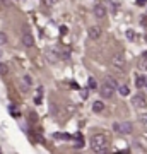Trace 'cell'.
<instances>
[{"instance_id":"obj_26","label":"cell","mask_w":147,"mask_h":154,"mask_svg":"<svg viewBox=\"0 0 147 154\" xmlns=\"http://www.w3.org/2000/svg\"><path fill=\"white\" fill-rule=\"evenodd\" d=\"M145 88H147V82H145Z\"/></svg>"},{"instance_id":"obj_9","label":"cell","mask_w":147,"mask_h":154,"mask_svg":"<svg viewBox=\"0 0 147 154\" xmlns=\"http://www.w3.org/2000/svg\"><path fill=\"white\" fill-rule=\"evenodd\" d=\"M87 34H89V38H91V39L101 38V28H99V26H91L89 31H87Z\"/></svg>"},{"instance_id":"obj_17","label":"cell","mask_w":147,"mask_h":154,"mask_svg":"<svg viewBox=\"0 0 147 154\" xmlns=\"http://www.w3.org/2000/svg\"><path fill=\"white\" fill-rule=\"evenodd\" d=\"M57 2H58V0H43V4L46 7H55L57 5Z\"/></svg>"},{"instance_id":"obj_2","label":"cell","mask_w":147,"mask_h":154,"mask_svg":"<svg viewBox=\"0 0 147 154\" xmlns=\"http://www.w3.org/2000/svg\"><path fill=\"white\" fill-rule=\"evenodd\" d=\"M44 55H46L48 62L55 63L57 60H60V48H58V46H50V48H46Z\"/></svg>"},{"instance_id":"obj_5","label":"cell","mask_w":147,"mask_h":154,"mask_svg":"<svg viewBox=\"0 0 147 154\" xmlns=\"http://www.w3.org/2000/svg\"><path fill=\"white\" fill-rule=\"evenodd\" d=\"M22 45L26 46V48H31L34 45V38H33V34L29 33V29L27 28H24V31H22Z\"/></svg>"},{"instance_id":"obj_4","label":"cell","mask_w":147,"mask_h":154,"mask_svg":"<svg viewBox=\"0 0 147 154\" xmlns=\"http://www.w3.org/2000/svg\"><path fill=\"white\" fill-rule=\"evenodd\" d=\"M113 130L118 134H130L132 132V123L130 122H123V123H115Z\"/></svg>"},{"instance_id":"obj_24","label":"cell","mask_w":147,"mask_h":154,"mask_svg":"<svg viewBox=\"0 0 147 154\" xmlns=\"http://www.w3.org/2000/svg\"><path fill=\"white\" fill-rule=\"evenodd\" d=\"M96 154H108V149H101V151H98Z\"/></svg>"},{"instance_id":"obj_8","label":"cell","mask_w":147,"mask_h":154,"mask_svg":"<svg viewBox=\"0 0 147 154\" xmlns=\"http://www.w3.org/2000/svg\"><path fill=\"white\" fill-rule=\"evenodd\" d=\"M94 16L98 17V19H104L106 17V7L101 5V4H96L94 5Z\"/></svg>"},{"instance_id":"obj_19","label":"cell","mask_w":147,"mask_h":154,"mask_svg":"<svg viewBox=\"0 0 147 154\" xmlns=\"http://www.w3.org/2000/svg\"><path fill=\"white\" fill-rule=\"evenodd\" d=\"M140 122H144V125H147V113H140Z\"/></svg>"},{"instance_id":"obj_7","label":"cell","mask_w":147,"mask_h":154,"mask_svg":"<svg viewBox=\"0 0 147 154\" xmlns=\"http://www.w3.org/2000/svg\"><path fill=\"white\" fill-rule=\"evenodd\" d=\"M132 105L135 108H139V110H142V108H145V98L142 94H137V96L132 98Z\"/></svg>"},{"instance_id":"obj_21","label":"cell","mask_w":147,"mask_h":154,"mask_svg":"<svg viewBox=\"0 0 147 154\" xmlns=\"http://www.w3.org/2000/svg\"><path fill=\"white\" fill-rule=\"evenodd\" d=\"M0 74H7V65L0 63Z\"/></svg>"},{"instance_id":"obj_6","label":"cell","mask_w":147,"mask_h":154,"mask_svg":"<svg viewBox=\"0 0 147 154\" xmlns=\"http://www.w3.org/2000/svg\"><path fill=\"white\" fill-rule=\"evenodd\" d=\"M99 91H101V96H103V98H106V99H109V98H113V96H115V89L109 88L108 84H101Z\"/></svg>"},{"instance_id":"obj_16","label":"cell","mask_w":147,"mask_h":154,"mask_svg":"<svg viewBox=\"0 0 147 154\" xmlns=\"http://www.w3.org/2000/svg\"><path fill=\"white\" fill-rule=\"evenodd\" d=\"M89 88H91V89L98 88V82H96V79H94V77H89Z\"/></svg>"},{"instance_id":"obj_1","label":"cell","mask_w":147,"mask_h":154,"mask_svg":"<svg viewBox=\"0 0 147 154\" xmlns=\"http://www.w3.org/2000/svg\"><path fill=\"white\" fill-rule=\"evenodd\" d=\"M91 149L94 152H98L101 149H108V140H106L103 134H96V135L91 137Z\"/></svg>"},{"instance_id":"obj_13","label":"cell","mask_w":147,"mask_h":154,"mask_svg":"<svg viewBox=\"0 0 147 154\" xmlns=\"http://www.w3.org/2000/svg\"><path fill=\"white\" fill-rule=\"evenodd\" d=\"M118 93L121 94V96H128V94H130V88H128V86H125V84H121V86H118Z\"/></svg>"},{"instance_id":"obj_25","label":"cell","mask_w":147,"mask_h":154,"mask_svg":"<svg viewBox=\"0 0 147 154\" xmlns=\"http://www.w3.org/2000/svg\"><path fill=\"white\" fill-rule=\"evenodd\" d=\"M145 41H147V34H145Z\"/></svg>"},{"instance_id":"obj_11","label":"cell","mask_w":147,"mask_h":154,"mask_svg":"<svg viewBox=\"0 0 147 154\" xmlns=\"http://www.w3.org/2000/svg\"><path fill=\"white\" fill-rule=\"evenodd\" d=\"M139 69L147 70V51H144V53H142V57L139 58Z\"/></svg>"},{"instance_id":"obj_15","label":"cell","mask_w":147,"mask_h":154,"mask_svg":"<svg viewBox=\"0 0 147 154\" xmlns=\"http://www.w3.org/2000/svg\"><path fill=\"white\" fill-rule=\"evenodd\" d=\"M22 81H24V84H22V89H24V91H27V89H29V86H31V77H29V75H24V77H22Z\"/></svg>"},{"instance_id":"obj_20","label":"cell","mask_w":147,"mask_h":154,"mask_svg":"<svg viewBox=\"0 0 147 154\" xmlns=\"http://www.w3.org/2000/svg\"><path fill=\"white\" fill-rule=\"evenodd\" d=\"M127 38L128 39H135V33H133V31H127Z\"/></svg>"},{"instance_id":"obj_18","label":"cell","mask_w":147,"mask_h":154,"mask_svg":"<svg viewBox=\"0 0 147 154\" xmlns=\"http://www.w3.org/2000/svg\"><path fill=\"white\" fill-rule=\"evenodd\" d=\"M7 43V36H5V33H0V46L2 45H5Z\"/></svg>"},{"instance_id":"obj_14","label":"cell","mask_w":147,"mask_h":154,"mask_svg":"<svg viewBox=\"0 0 147 154\" xmlns=\"http://www.w3.org/2000/svg\"><path fill=\"white\" fill-rule=\"evenodd\" d=\"M93 110L96 111V113H101V111L104 110V105H103V101H94V105H93Z\"/></svg>"},{"instance_id":"obj_10","label":"cell","mask_w":147,"mask_h":154,"mask_svg":"<svg viewBox=\"0 0 147 154\" xmlns=\"http://www.w3.org/2000/svg\"><path fill=\"white\" fill-rule=\"evenodd\" d=\"M104 84H108L109 88H113V89H116L118 86H120V84H118V81H116L113 75H106V77H104Z\"/></svg>"},{"instance_id":"obj_3","label":"cell","mask_w":147,"mask_h":154,"mask_svg":"<svg viewBox=\"0 0 147 154\" xmlns=\"http://www.w3.org/2000/svg\"><path fill=\"white\" fill-rule=\"evenodd\" d=\"M111 63L115 65V69H118L120 72L125 70V57L121 55V53H115L111 57Z\"/></svg>"},{"instance_id":"obj_23","label":"cell","mask_w":147,"mask_h":154,"mask_svg":"<svg viewBox=\"0 0 147 154\" xmlns=\"http://www.w3.org/2000/svg\"><path fill=\"white\" fill-rule=\"evenodd\" d=\"M9 5V2L7 0H0V7H7Z\"/></svg>"},{"instance_id":"obj_22","label":"cell","mask_w":147,"mask_h":154,"mask_svg":"<svg viewBox=\"0 0 147 154\" xmlns=\"http://www.w3.org/2000/svg\"><path fill=\"white\" fill-rule=\"evenodd\" d=\"M135 4H137V5H145V4H147V0H137Z\"/></svg>"},{"instance_id":"obj_12","label":"cell","mask_w":147,"mask_h":154,"mask_svg":"<svg viewBox=\"0 0 147 154\" xmlns=\"http://www.w3.org/2000/svg\"><path fill=\"white\" fill-rule=\"evenodd\" d=\"M145 82H147V77H145V75H139V77H137L135 86H137L139 89H140V88H145Z\"/></svg>"}]
</instances>
